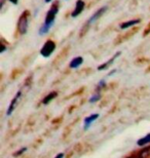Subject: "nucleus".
<instances>
[{
    "mask_svg": "<svg viewBox=\"0 0 150 158\" xmlns=\"http://www.w3.org/2000/svg\"><path fill=\"white\" fill-rule=\"evenodd\" d=\"M138 31H139V28H138V27L133 28L132 30L129 31V32H126V34H124V35H122V36H119L118 38H117V40H116L115 44H118V43H120V42H122L123 40H126V39H127V38H130L131 36H133L134 34H135L136 32H138Z\"/></svg>",
    "mask_w": 150,
    "mask_h": 158,
    "instance_id": "nucleus-9",
    "label": "nucleus"
},
{
    "mask_svg": "<svg viewBox=\"0 0 150 158\" xmlns=\"http://www.w3.org/2000/svg\"><path fill=\"white\" fill-rule=\"evenodd\" d=\"M101 99V94H94L91 99H90V103H96V102H98L99 100Z\"/></svg>",
    "mask_w": 150,
    "mask_h": 158,
    "instance_id": "nucleus-15",
    "label": "nucleus"
},
{
    "mask_svg": "<svg viewBox=\"0 0 150 158\" xmlns=\"http://www.w3.org/2000/svg\"><path fill=\"white\" fill-rule=\"evenodd\" d=\"M107 6H102L101 8H99L97 11L95 12L94 15H92V17L88 19V20L85 22L84 25L82 26L81 28V30H80V33H79V37H84L85 34H87V32L88 31V29H90V27H91V25L94 23V22H96L97 20H99L102 15H103L105 14V11L107 10Z\"/></svg>",
    "mask_w": 150,
    "mask_h": 158,
    "instance_id": "nucleus-2",
    "label": "nucleus"
},
{
    "mask_svg": "<svg viewBox=\"0 0 150 158\" xmlns=\"http://www.w3.org/2000/svg\"><path fill=\"white\" fill-rule=\"evenodd\" d=\"M56 49V43L55 41L52 39H49L45 41V43L43 44V46L41 47L40 49V55L43 56V58H49L53 55V52H55Z\"/></svg>",
    "mask_w": 150,
    "mask_h": 158,
    "instance_id": "nucleus-4",
    "label": "nucleus"
},
{
    "mask_svg": "<svg viewBox=\"0 0 150 158\" xmlns=\"http://www.w3.org/2000/svg\"><path fill=\"white\" fill-rule=\"evenodd\" d=\"M115 72H116V70H112L109 74H108V76H111V75H113L114 73H115Z\"/></svg>",
    "mask_w": 150,
    "mask_h": 158,
    "instance_id": "nucleus-22",
    "label": "nucleus"
},
{
    "mask_svg": "<svg viewBox=\"0 0 150 158\" xmlns=\"http://www.w3.org/2000/svg\"><path fill=\"white\" fill-rule=\"evenodd\" d=\"M139 153L143 158H150V146L144 148V149L140 151Z\"/></svg>",
    "mask_w": 150,
    "mask_h": 158,
    "instance_id": "nucleus-14",
    "label": "nucleus"
},
{
    "mask_svg": "<svg viewBox=\"0 0 150 158\" xmlns=\"http://www.w3.org/2000/svg\"><path fill=\"white\" fill-rule=\"evenodd\" d=\"M27 151V148L26 147H23V148H21L20 150H18L17 152H15L14 153V156L15 157H17V156H20V155H22L23 153H25Z\"/></svg>",
    "mask_w": 150,
    "mask_h": 158,
    "instance_id": "nucleus-16",
    "label": "nucleus"
},
{
    "mask_svg": "<svg viewBox=\"0 0 150 158\" xmlns=\"http://www.w3.org/2000/svg\"><path fill=\"white\" fill-rule=\"evenodd\" d=\"M82 63H84V58H82V56H76V58H74L70 62L69 67L71 69H76V68H78L79 66H81Z\"/></svg>",
    "mask_w": 150,
    "mask_h": 158,
    "instance_id": "nucleus-10",
    "label": "nucleus"
},
{
    "mask_svg": "<svg viewBox=\"0 0 150 158\" xmlns=\"http://www.w3.org/2000/svg\"><path fill=\"white\" fill-rule=\"evenodd\" d=\"M44 1H45L46 3H49L50 1H52V0H44Z\"/></svg>",
    "mask_w": 150,
    "mask_h": 158,
    "instance_id": "nucleus-23",
    "label": "nucleus"
},
{
    "mask_svg": "<svg viewBox=\"0 0 150 158\" xmlns=\"http://www.w3.org/2000/svg\"><path fill=\"white\" fill-rule=\"evenodd\" d=\"M126 158H143L141 155H140V153L139 152H136V153H133V154H131L130 156H127Z\"/></svg>",
    "mask_w": 150,
    "mask_h": 158,
    "instance_id": "nucleus-18",
    "label": "nucleus"
},
{
    "mask_svg": "<svg viewBox=\"0 0 150 158\" xmlns=\"http://www.w3.org/2000/svg\"><path fill=\"white\" fill-rule=\"evenodd\" d=\"M21 96H22V90H19L18 93H17V94H15V96L14 97V99L11 100V104H9L7 112H6V115H7V116L11 115V113L14 112V110L15 109V107H17L18 102H19V100H20Z\"/></svg>",
    "mask_w": 150,
    "mask_h": 158,
    "instance_id": "nucleus-5",
    "label": "nucleus"
},
{
    "mask_svg": "<svg viewBox=\"0 0 150 158\" xmlns=\"http://www.w3.org/2000/svg\"><path fill=\"white\" fill-rule=\"evenodd\" d=\"M141 20L140 19H136V20H132V21H127V22H124V23H121L119 25L120 29H126V28H130V27H133L135 25H138L140 24Z\"/></svg>",
    "mask_w": 150,
    "mask_h": 158,
    "instance_id": "nucleus-11",
    "label": "nucleus"
},
{
    "mask_svg": "<svg viewBox=\"0 0 150 158\" xmlns=\"http://www.w3.org/2000/svg\"><path fill=\"white\" fill-rule=\"evenodd\" d=\"M84 7H85V3H84V0H77V1H76V4H75L74 10H73L72 14H71V17L72 18L78 17V15L84 11Z\"/></svg>",
    "mask_w": 150,
    "mask_h": 158,
    "instance_id": "nucleus-6",
    "label": "nucleus"
},
{
    "mask_svg": "<svg viewBox=\"0 0 150 158\" xmlns=\"http://www.w3.org/2000/svg\"><path fill=\"white\" fill-rule=\"evenodd\" d=\"M57 96H58V93H57V91H52V93H49V94H46V96L44 97V99L42 100V104L43 105H47V104H49L52 102Z\"/></svg>",
    "mask_w": 150,
    "mask_h": 158,
    "instance_id": "nucleus-12",
    "label": "nucleus"
},
{
    "mask_svg": "<svg viewBox=\"0 0 150 158\" xmlns=\"http://www.w3.org/2000/svg\"><path fill=\"white\" fill-rule=\"evenodd\" d=\"M63 157H64V154L63 153H59L55 158H63Z\"/></svg>",
    "mask_w": 150,
    "mask_h": 158,
    "instance_id": "nucleus-20",
    "label": "nucleus"
},
{
    "mask_svg": "<svg viewBox=\"0 0 150 158\" xmlns=\"http://www.w3.org/2000/svg\"><path fill=\"white\" fill-rule=\"evenodd\" d=\"M99 117H100V115H99V113H95V114H91L90 116H88V117H85L84 120V128L87 131V129L90 127V126L94 123L96 120H97Z\"/></svg>",
    "mask_w": 150,
    "mask_h": 158,
    "instance_id": "nucleus-7",
    "label": "nucleus"
},
{
    "mask_svg": "<svg viewBox=\"0 0 150 158\" xmlns=\"http://www.w3.org/2000/svg\"><path fill=\"white\" fill-rule=\"evenodd\" d=\"M148 144H150V132L137 141V145H138V146H145V145H148Z\"/></svg>",
    "mask_w": 150,
    "mask_h": 158,
    "instance_id": "nucleus-13",
    "label": "nucleus"
},
{
    "mask_svg": "<svg viewBox=\"0 0 150 158\" xmlns=\"http://www.w3.org/2000/svg\"><path fill=\"white\" fill-rule=\"evenodd\" d=\"M8 1H11L12 4H18V2H19V0H8Z\"/></svg>",
    "mask_w": 150,
    "mask_h": 158,
    "instance_id": "nucleus-21",
    "label": "nucleus"
},
{
    "mask_svg": "<svg viewBox=\"0 0 150 158\" xmlns=\"http://www.w3.org/2000/svg\"><path fill=\"white\" fill-rule=\"evenodd\" d=\"M120 53H121L120 52H117L115 53V55H114V56H112V58H110V60H108L107 62H105V63H103L102 65L99 66V67H98V70H99V71H103V70H105V69H107L108 67H110V66L113 64V62L115 61V60L120 56Z\"/></svg>",
    "mask_w": 150,
    "mask_h": 158,
    "instance_id": "nucleus-8",
    "label": "nucleus"
},
{
    "mask_svg": "<svg viewBox=\"0 0 150 158\" xmlns=\"http://www.w3.org/2000/svg\"><path fill=\"white\" fill-rule=\"evenodd\" d=\"M30 17H31V14L29 10H25L22 12V15H20V18H19L18 25H17V30L19 34L24 35V34L27 33Z\"/></svg>",
    "mask_w": 150,
    "mask_h": 158,
    "instance_id": "nucleus-3",
    "label": "nucleus"
},
{
    "mask_svg": "<svg viewBox=\"0 0 150 158\" xmlns=\"http://www.w3.org/2000/svg\"><path fill=\"white\" fill-rule=\"evenodd\" d=\"M149 33H150V23L148 24V26L145 28L144 33H143V36H147Z\"/></svg>",
    "mask_w": 150,
    "mask_h": 158,
    "instance_id": "nucleus-19",
    "label": "nucleus"
},
{
    "mask_svg": "<svg viewBox=\"0 0 150 158\" xmlns=\"http://www.w3.org/2000/svg\"><path fill=\"white\" fill-rule=\"evenodd\" d=\"M95 1H98V0H95Z\"/></svg>",
    "mask_w": 150,
    "mask_h": 158,
    "instance_id": "nucleus-24",
    "label": "nucleus"
},
{
    "mask_svg": "<svg viewBox=\"0 0 150 158\" xmlns=\"http://www.w3.org/2000/svg\"><path fill=\"white\" fill-rule=\"evenodd\" d=\"M59 9H60V1H59V0H56V1L53 2L52 5H50L49 10L47 11V14H46L45 22H44V24L41 26V28L39 29L40 35H44V34H46L49 31L50 28L53 27L54 23H55L56 15L59 12Z\"/></svg>",
    "mask_w": 150,
    "mask_h": 158,
    "instance_id": "nucleus-1",
    "label": "nucleus"
},
{
    "mask_svg": "<svg viewBox=\"0 0 150 158\" xmlns=\"http://www.w3.org/2000/svg\"><path fill=\"white\" fill-rule=\"evenodd\" d=\"M105 85H106V82H105V80H101L100 82H99V83H98V85H97V89H96V90H100L101 89V88H103L104 86H105Z\"/></svg>",
    "mask_w": 150,
    "mask_h": 158,
    "instance_id": "nucleus-17",
    "label": "nucleus"
}]
</instances>
